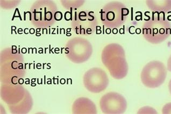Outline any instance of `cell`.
I'll list each match as a JSON object with an SVG mask.
<instances>
[{"label":"cell","instance_id":"obj_1","mask_svg":"<svg viewBox=\"0 0 171 114\" xmlns=\"http://www.w3.org/2000/svg\"><path fill=\"white\" fill-rule=\"evenodd\" d=\"M143 34L150 43H160L171 35V23L166 19L164 15L154 13L151 19L144 24Z\"/></svg>","mask_w":171,"mask_h":114},{"label":"cell","instance_id":"obj_2","mask_svg":"<svg viewBox=\"0 0 171 114\" xmlns=\"http://www.w3.org/2000/svg\"><path fill=\"white\" fill-rule=\"evenodd\" d=\"M167 69L163 63L153 61L148 63L142 72V83L145 86L155 88L160 86L165 80Z\"/></svg>","mask_w":171,"mask_h":114},{"label":"cell","instance_id":"obj_3","mask_svg":"<svg viewBox=\"0 0 171 114\" xmlns=\"http://www.w3.org/2000/svg\"><path fill=\"white\" fill-rule=\"evenodd\" d=\"M146 4L155 12L164 13L171 10V1H146Z\"/></svg>","mask_w":171,"mask_h":114},{"label":"cell","instance_id":"obj_4","mask_svg":"<svg viewBox=\"0 0 171 114\" xmlns=\"http://www.w3.org/2000/svg\"><path fill=\"white\" fill-rule=\"evenodd\" d=\"M162 112L163 114H171V103H169L164 106Z\"/></svg>","mask_w":171,"mask_h":114},{"label":"cell","instance_id":"obj_5","mask_svg":"<svg viewBox=\"0 0 171 114\" xmlns=\"http://www.w3.org/2000/svg\"><path fill=\"white\" fill-rule=\"evenodd\" d=\"M167 69L171 72V55L167 61Z\"/></svg>","mask_w":171,"mask_h":114},{"label":"cell","instance_id":"obj_6","mask_svg":"<svg viewBox=\"0 0 171 114\" xmlns=\"http://www.w3.org/2000/svg\"><path fill=\"white\" fill-rule=\"evenodd\" d=\"M29 13V12H24V20L26 21V14Z\"/></svg>","mask_w":171,"mask_h":114},{"label":"cell","instance_id":"obj_7","mask_svg":"<svg viewBox=\"0 0 171 114\" xmlns=\"http://www.w3.org/2000/svg\"><path fill=\"white\" fill-rule=\"evenodd\" d=\"M169 92L171 94V80L169 81Z\"/></svg>","mask_w":171,"mask_h":114},{"label":"cell","instance_id":"obj_8","mask_svg":"<svg viewBox=\"0 0 171 114\" xmlns=\"http://www.w3.org/2000/svg\"><path fill=\"white\" fill-rule=\"evenodd\" d=\"M16 9H17V10L18 14V16H20V20H21V21H22V17H21V15H20L19 10H18V8H16Z\"/></svg>","mask_w":171,"mask_h":114},{"label":"cell","instance_id":"obj_9","mask_svg":"<svg viewBox=\"0 0 171 114\" xmlns=\"http://www.w3.org/2000/svg\"><path fill=\"white\" fill-rule=\"evenodd\" d=\"M70 16H71V20L72 21V8H71V13H70Z\"/></svg>","mask_w":171,"mask_h":114},{"label":"cell","instance_id":"obj_10","mask_svg":"<svg viewBox=\"0 0 171 114\" xmlns=\"http://www.w3.org/2000/svg\"><path fill=\"white\" fill-rule=\"evenodd\" d=\"M16 12H17V10L16 9V10L15 11V12H14V16H13V17L12 18V21H13L14 20V18L15 17V14H16Z\"/></svg>","mask_w":171,"mask_h":114},{"label":"cell","instance_id":"obj_11","mask_svg":"<svg viewBox=\"0 0 171 114\" xmlns=\"http://www.w3.org/2000/svg\"><path fill=\"white\" fill-rule=\"evenodd\" d=\"M40 30H41V28H38V29H36V32L38 33V32H40Z\"/></svg>","mask_w":171,"mask_h":114},{"label":"cell","instance_id":"obj_12","mask_svg":"<svg viewBox=\"0 0 171 114\" xmlns=\"http://www.w3.org/2000/svg\"><path fill=\"white\" fill-rule=\"evenodd\" d=\"M29 14H30V21H31V12H29Z\"/></svg>","mask_w":171,"mask_h":114},{"label":"cell","instance_id":"obj_13","mask_svg":"<svg viewBox=\"0 0 171 114\" xmlns=\"http://www.w3.org/2000/svg\"><path fill=\"white\" fill-rule=\"evenodd\" d=\"M71 28H69V29H67V33H68V32H69L71 31Z\"/></svg>","mask_w":171,"mask_h":114},{"label":"cell","instance_id":"obj_14","mask_svg":"<svg viewBox=\"0 0 171 114\" xmlns=\"http://www.w3.org/2000/svg\"><path fill=\"white\" fill-rule=\"evenodd\" d=\"M49 53L51 54V45H49Z\"/></svg>","mask_w":171,"mask_h":114},{"label":"cell","instance_id":"obj_15","mask_svg":"<svg viewBox=\"0 0 171 114\" xmlns=\"http://www.w3.org/2000/svg\"><path fill=\"white\" fill-rule=\"evenodd\" d=\"M36 79H32V82L31 83H35V81Z\"/></svg>","mask_w":171,"mask_h":114},{"label":"cell","instance_id":"obj_16","mask_svg":"<svg viewBox=\"0 0 171 114\" xmlns=\"http://www.w3.org/2000/svg\"><path fill=\"white\" fill-rule=\"evenodd\" d=\"M32 65V63H30L29 66V69H31V65Z\"/></svg>","mask_w":171,"mask_h":114},{"label":"cell","instance_id":"obj_17","mask_svg":"<svg viewBox=\"0 0 171 114\" xmlns=\"http://www.w3.org/2000/svg\"><path fill=\"white\" fill-rule=\"evenodd\" d=\"M53 83H54V84H55V77H53Z\"/></svg>","mask_w":171,"mask_h":114},{"label":"cell","instance_id":"obj_18","mask_svg":"<svg viewBox=\"0 0 171 114\" xmlns=\"http://www.w3.org/2000/svg\"><path fill=\"white\" fill-rule=\"evenodd\" d=\"M44 84H46V76L44 75Z\"/></svg>","mask_w":171,"mask_h":114},{"label":"cell","instance_id":"obj_19","mask_svg":"<svg viewBox=\"0 0 171 114\" xmlns=\"http://www.w3.org/2000/svg\"><path fill=\"white\" fill-rule=\"evenodd\" d=\"M52 29L53 30V31L52 32V34L53 35V34H54V31H55V28H52Z\"/></svg>","mask_w":171,"mask_h":114},{"label":"cell","instance_id":"obj_20","mask_svg":"<svg viewBox=\"0 0 171 114\" xmlns=\"http://www.w3.org/2000/svg\"><path fill=\"white\" fill-rule=\"evenodd\" d=\"M57 84H58H58H59V79H58V78H57Z\"/></svg>","mask_w":171,"mask_h":114},{"label":"cell","instance_id":"obj_21","mask_svg":"<svg viewBox=\"0 0 171 114\" xmlns=\"http://www.w3.org/2000/svg\"><path fill=\"white\" fill-rule=\"evenodd\" d=\"M34 49H33V48H31L32 53V54H34Z\"/></svg>","mask_w":171,"mask_h":114},{"label":"cell","instance_id":"obj_22","mask_svg":"<svg viewBox=\"0 0 171 114\" xmlns=\"http://www.w3.org/2000/svg\"><path fill=\"white\" fill-rule=\"evenodd\" d=\"M30 49H31V48H29V47L28 48V53H29V54L30 53Z\"/></svg>","mask_w":171,"mask_h":114},{"label":"cell","instance_id":"obj_23","mask_svg":"<svg viewBox=\"0 0 171 114\" xmlns=\"http://www.w3.org/2000/svg\"><path fill=\"white\" fill-rule=\"evenodd\" d=\"M47 49V48H45V52H44V53H46V50Z\"/></svg>","mask_w":171,"mask_h":114},{"label":"cell","instance_id":"obj_24","mask_svg":"<svg viewBox=\"0 0 171 114\" xmlns=\"http://www.w3.org/2000/svg\"><path fill=\"white\" fill-rule=\"evenodd\" d=\"M34 69H35V61H34Z\"/></svg>","mask_w":171,"mask_h":114},{"label":"cell","instance_id":"obj_25","mask_svg":"<svg viewBox=\"0 0 171 114\" xmlns=\"http://www.w3.org/2000/svg\"><path fill=\"white\" fill-rule=\"evenodd\" d=\"M46 63H44L43 64V69H44V65H46Z\"/></svg>","mask_w":171,"mask_h":114},{"label":"cell","instance_id":"obj_26","mask_svg":"<svg viewBox=\"0 0 171 114\" xmlns=\"http://www.w3.org/2000/svg\"><path fill=\"white\" fill-rule=\"evenodd\" d=\"M37 83L38 85H40V83H39V79H37Z\"/></svg>","mask_w":171,"mask_h":114},{"label":"cell","instance_id":"obj_27","mask_svg":"<svg viewBox=\"0 0 171 114\" xmlns=\"http://www.w3.org/2000/svg\"><path fill=\"white\" fill-rule=\"evenodd\" d=\"M63 30V29L61 28V29H60V34H61V30Z\"/></svg>","mask_w":171,"mask_h":114},{"label":"cell","instance_id":"obj_28","mask_svg":"<svg viewBox=\"0 0 171 114\" xmlns=\"http://www.w3.org/2000/svg\"><path fill=\"white\" fill-rule=\"evenodd\" d=\"M28 63H26V64H25V69H26V65H28Z\"/></svg>","mask_w":171,"mask_h":114},{"label":"cell","instance_id":"obj_29","mask_svg":"<svg viewBox=\"0 0 171 114\" xmlns=\"http://www.w3.org/2000/svg\"><path fill=\"white\" fill-rule=\"evenodd\" d=\"M40 84H43V79H41V83H40Z\"/></svg>","mask_w":171,"mask_h":114},{"label":"cell","instance_id":"obj_30","mask_svg":"<svg viewBox=\"0 0 171 114\" xmlns=\"http://www.w3.org/2000/svg\"><path fill=\"white\" fill-rule=\"evenodd\" d=\"M59 34V32H58V28H57V34Z\"/></svg>","mask_w":171,"mask_h":114},{"label":"cell","instance_id":"obj_31","mask_svg":"<svg viewBox=\"0 0 171 114\" xmlns=\"http://www.w3.org/2000/svg\"><path fill=\"white\" fill-rule=\"evenodd\" d=\"M50 30H51V29H50H50H49L50 31ZM49 34H51V32H50Z\"/></svg>","mask_w":171,"mask_h":114}]
</instances>
